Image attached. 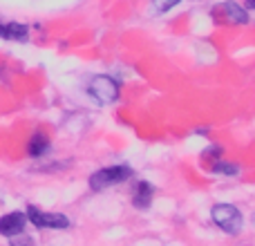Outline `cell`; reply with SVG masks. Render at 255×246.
I'll return each instance as SVG.
<instances>
[{
    "mask_svg": "<svg viewBox=\"0 0 255 246\" xmlns=\"http://www.w3.org/2000/svg\"><path fill=\"white\" fill-rule=\"evenodd\" d=\"M132 177V168L128 163H115V166H106V168H99L97 172L90 175V188L92 190H106L110 186H119L128 181Z\"/></svg>",
    "mask_w": 255,
    "mask_h": 246,
    "instance_id": "obj_1",
    "label": "cell"
},
{
    "mask_svg": "<svg viewBox=\"0 0 255 246\" xmlns=\"http://www.w3.org/2000/svg\"><path fill=\"white\" fill-rule=\"evenodd\" d=\"M211 217H213V224L229 235H238L242 231L244 217L240 213V208L233 206V204H215L211 208Z\"/></svg>",
    "mask_w": 255,
    "mask_h": 246,
    "instance_id": "obj_2",
    "label": "cell"
},
{
    "mask_svg": "<svg viewBox=\"0 0 255 246\" xmlns=\"http://www.w3.org/2000/svg\"><path fill=\"white\" fill-rule=\"evenodd\" d=\"M88 92L97 103H101V106H110V103H115L117 99H119L121 85H119V81L112 79V76L99 74V76H94V79L90 81Z\"/></svg>",
    "mask_w": 255,
    "mask_h": 246,
    "instance_id": "obj_3",
    "label": "cell"
},
{
    "mask_svg": "<svg viewBox=\"0 0 255 246\" xmlns=\"http://www.w3.org/2000/svg\"><path fill=\"white\" fill-rule=\"evenodd\" d=\"M25 215H27V222H31L36 229H52V231L70 229V220L63 213H49L38 206H27Z\"/></svg>",
    "mask_w": 255,
    "mask_h": 246,
    "instance_id": "obj_4",
    "label": "cell"
},
{
    "mask_svg": "<svg viewBox=\"0 0 255 246\" xmlns=\"http://www.w3.org/2000/svg\"><path fill=\"white\" fill-rule=\"evenodd\" d=\"M27 226V215L22 211H13L0 217V235L2 238H13V235L25 233Z\"/></svg>",
    "mask_w": 255,
    "mask_h": 246,
    "instance_id": "obj_5",
    "label": "cell"
},
{
    "mask_svg": "<svg viewBox=\"0 0 255 246\" xmlns=\"http://www.w3.org/2000/svg\"><path fill=\"white\" fill-rule=\"evenodd\" d=\"M152 195H154V188L150 181L145 179H139L132 184V206L136 208V211H145V208H150V204H152Z\"/></svg>",
    "mask_w": 255,
    "mask_h": 246,
    "instance_id": "obj_6",
    "label": "cell"
},
{
    "mask_svg": "<svg viewBox=\"0 0 255 246\" xmlns=\"http://www.w3.org/2000/svg\"><path fill=\"white\" fill-rule=\"evenodd\" d=\"M217 11H220L222 18H224L226 22H231V25H247V22H249V11H247V7H242V4H238V2H233V0H226V2H222Z\"/></svg>",
    "mask_w": 255,
    "mask_h": 246,
    "instance_id": "obj_7",
    "label": "cell"
},
{
    "mask_svg": "<svg viewBox=\"0 0 255 246\" xmlns=\"http://www.w3.org/2000/svg\"><path fill=\"white\" fill-rule=\"evenodd\" d=\"M52 150V141H49V136L45 134V132H34V134L29 136V141H27V154L34 159H40L45 157V154Z\"/></svg>",
    "mask_w": 255,
    "mask_h": 246,
    "instance_id": "obj_8",
    "label": "cell"
},
{
    "mask_svg": "<svg viewBox=\"0 0 255 246\" xmlns=\"http://www.w3.org/2000/svg\"><path fill=\"white\" fill-rule=\"evenodd\" d=\"M27 34H29V29L22 22H0V38L4 40H27Z\"/></svg>",
    "mask_w": 255,
    "mask_h": 246,
    "instance_id": "obj_9",
    "label": "cell"
},
{
    "mask_svg": "<svg viewBox=\"0 0 255 246\" xmlns=\"http://www.w3.org/2000/svg\"><path fill=\"white\" fill-rule=\"evenodd\" d=\"M215 175H224V177H235V175H240V166L238 163H233V161H222V159H217L215 163H213V168H211Z\"/></svg>",
    "mask_w": 255,
    "mask_h": 246,
    "instance_id": "obj_10",
    "label": "cell"
},
{
    "mask_svg": "<svg viewBox=\"0 0 255 246\" xmlns=\"http://www.w3.org/2000/svg\"><path fill=\"white\" fill-rule=\"evenodd\" d=\"M181 0H152V7L157 9V11H170L172 7H177V4H179Z\"/></svg>",
    "mask_w": 255,
    "mask_h": 246,
    "instance_id": "obj_11",
    "label": "cell"
},
{
    "mask_svg": "<svg viewBox=\"0 0 255 246\" xmlns=\"http://www.w3.org/2000/svg\"><path fill=\"white\" fill-rule=\"evenodd\" d=\"M9 244H11V246H34V240H31L29 235L20 233V235H13V238H9Z\"/></svg>",
    "mask_w": 255,
    "mask_h": 246,
    "instance_id": "obj_12",
    "label": "cell"
},
{
    "mask_svg": "<svg viewBox=\"0 0 255 246\" xmlns=\"http://www.w3.org/2000/svg\"><path fill=\"white\" fill-rule=\"evenodd\" d=\"M202 157L204 159H211V163H215L217 159L222 157V148H220V145H211V148H206L202 152Z\"/></svg>",
    "mask_w": 255,
    "mask_h": 246,
    "instance_id": "obj_13",
    "label": "cell"
},
{
    "mask_svg": "<svg viewBox=\"0 0 255 246\" xmlns=\"http://www.w3.org/2000/svg\"><path fill=\"white\" fill-rule=\"evenodd\" d=\"M244 4H247V9H255V0H244Z\"/></svg>",
    "mask_w": 255,
    "mask_h": 246,
    "instance_id": "obj_14",
    "label": "cell"
}]
</instances>
